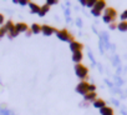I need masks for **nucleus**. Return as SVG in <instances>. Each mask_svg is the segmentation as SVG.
<instances>
[{
	"mask_svg": "<svg viewBox=\"0 0 127 115\" xmlns=\"http://www.w3.org/2000/svg\"><path fill=\"white\" fill-rule=\"evenodd\" d=\"M117 28H118L120 31H127V21H121L117 25Z\"/></svg>",
	"mask_w": 127,
	"mask_h": 115,
	"instance_id": "f257e3e1",
	"label": "nucleus"
},
{
	"mask_svg": "<svg viewBox=\"0 0 127 115\" xmlns=\"http://www.w3.org/2000/svg\"><path fill=\"white\" fill-rule=\"evenodd\" d=\"M101 113H102V115H112V109H110V108H102Z\"/></svg>",
	"mask_w": 127,
	"mask_h": 115,
	"instance_id": "f03ea898",
	"label": "nucleus"
},
{
	"mask_svg": "<svg viewBox=\"0 0 127 115\" xmlns=\"http://www.w3.org/2000/svg\"><path fill=\"white\" fill-rule=\"evenodd\" d=\"M121 19H122V21H126V20H127V10L121 14Z\"/></svg>",
	"mask_w": 127,
	"mask_h": 115,
	"instance_id": "7ed1b4c3",
	"label": "nucleus"
}]
</instances>
